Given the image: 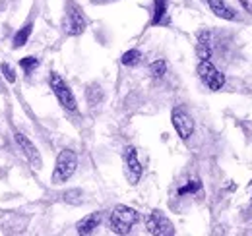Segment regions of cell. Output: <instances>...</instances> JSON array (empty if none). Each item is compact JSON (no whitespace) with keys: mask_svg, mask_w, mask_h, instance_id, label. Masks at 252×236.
<instances>
[{"mask_svg":"<svg viewBox=\"0 0 252 236\" xmlns=\"http://www.w3.org/2000/svg\"><path fill=\"white\" fill-rule=\"evenodd\" d=\"M138 221H140V215L136 209L128 206H117L109 217V227L115 235H128Z\"/></svg>","mask_w":252,"mask_h":236,"instance_id":"1","label":"cell"},{"mask_svg":"<svg viewBox=\"0 0 252 236\" xmlns=\"http://www.w3.org/2000/svg\"><path fill=\"white\" fill-rule=\"evenodd\" d=\"M146 231H148V235H154V236L175 235L173 223H171L161 211H152V213L146 217Z\"/></svg>","mask_w":252,"mask_h":236,"instance_id":"6","label":"cell"},{"mask_svg":"<svg viewBox=\"0 0 252 236\" xmlns=\"http://www.w3.org/2000/svg\"><path fill=\"white\" fill-rule=\"evenodd\" d=\"M140 60H142V53H140L138 49H130V51H126L125 55L121 57L123 66H128V68L138 66V64H140Z\"/></svg>","mask_w":252,"mask_h":236,"instance_id":"15","label":"cell"},{"mask_svg":"<svg viewBox=\"0 0 252 236\" xmlns=\"http://www.w3.org/2000/svg\"><path fill=\"white\" fill-rule=\"evenodd\" d=\"M241 2V6L247 10V12H251L252 14V0H239Z\"/></svg>","mask_w":252,"mask_h":236,"instance_id":"21","label":"cell"},{"mask_svg":"<svg viewBox=\"0 0 252 236\" xmlns=\"http://www.w3.org/2000/svg\"><path fill=\"white\" fill-rule=\"evenodd\" d=\"M198 76H200V80L212 89V91H218V89H221L225 86V76L221 74L210 60H200L198 62Z\"/></svg>","mask_w":252,"mask_h":236,"instance_id":"5","label":"cell"},{"mask_svg":"<svg viewBox=\"0 0 252 236\" xmlns=\"http://www.w3.org/2000/svg\"><path fill=\"white\" fill-rule=\"evenodd\" d=\"M196 53L200 60H210L214 55V35L210 31H200L198 33V45H196Z\"/></svg>","mask_w":252,"mask_h":236,"instance_id":"10","label":"cell"},{"mask_svg":"<svg viewBox=\"0 0 252 236\" xmlns=\"http://www.w3.org/2000/svg\"><path fill=\"white\" fill-rule=\"evenodd\" d=\"M148 72H150V76H152V78H156V80H159V78H163V76L167 74V62H165L163 59L154 60V62L150 64Z\"/></svg>","mask_w":252,"mask_h":236,"instance_id":"16","label":"cell"},{"mask_svg":"<svg viewBox=\"0 0 252 236\" xmlns=\"http://www.w3.org/2000/svg\"><path fill=\"white\" fill-rule=\"evenodd\" d=\"M123 157H125V175L128 178V182L130 184H138L140 178H142V163L138 159L136 148L128 146L125 149V153H123Z\"/></svg>","mask_w":252,"mask_h":236,"instance_id":"9","label":"cell"},{"mask_svg":"<svg viewBox=\"0 0 252 236\" xmlns=\"http://www.w3.org/2000/svg\"><path fill=\"white\" fill-rule=\"evenodd\" d=\"M78 169V155L72 151V149H63L57 157V163H55V171H53V177H51V182L53 184H64L66 180L74 177Z\"/></svg>","mask_w":252,"mask_h":236,"instance_id":"2","label":"cell"},{"mask_svg":"<svg viewBox=\"0 0 252 236\" xmlns=\"http://www.w3.org/2000/svg\"><path fill=\"white\" fill-rule=\"evenodd\" d=\"M0 89H2V86H0Z\"/></svg>","mask_w":252,"mask_h":236,"instance_id":"22","label":"cell"},{"mask_svg":"<svg viewBox=\"0 0 252 236\" xmlns=\"http://www.w3.org/2000/svg\"><path fill=\"white\" fill-rule=\"evenodd\" d=\"M0 70H2V76H4V80L12 86V84H16V80H18V76H16V70L8 64V62H2L0 64Z\"/></svg>","mask_w":252,"mask_h":236,"instance_id":"19","label":"cell"},{"mask_svg":"<svg viewBox=\"0 0 252 236\" xmlns=\"http://www.w3.org/2000/svg\"><path fill=\"white\" fill-rule=\"evenodd\" d=\"M101 221H103V215H101V211H95L92 215H88V217H84L78 225H76V233L78 235H92L95 229L101 225Z\"/></svg>","mask_w":252,"mask_h":236,"instance_id":"11","label":"cell"},{"mask_svg":"<svg viewBox=\"0 0 252 236\" xmlns=\"http://www.w3.org/2000/svg\"><path fill=\"white\" fill-rule=\"evenodd\" d=\"M208 4V8L221 20H237V14L233 8H229L223 0H204Z\"/></svg>","mask_w":252,"mask_h":236,"instance_id":"12","label":"cell"},{"mask_svg":"<svg viewBox=\"0 0 252 236\" xmlns=\"http://www.w3.org/2000/svg\"><path fill=\"white\" fill-rule=\"evenodd\" d=\"M251 186H252V182H251Z\"/></svg>","mask_w":252,"mask_h":236,"instance_id":"23","label":"cell"},{"mask_svg":"<svg viewBox=\"0 0 252 236\" xmlns=\"http://www.w3.org/2000/svg\"><path fill=\"white\" fill-rule=\"evenodd\" d=\"M80 194H82L80 190H72V192H66V194H64V200H66L68 204H76V202L80 204V200H74V196H80Z\"/></svg>","mask_w":252,"mask_h":236,"instance_id":"20","label":"cell"},{"mask_svg":"<svg viewBox=\"0 0 252 236\" xmlns=\"http://www.w3.org/2000/svg\"><path fill=\"white\" fill-rule=\"evenodd\" d=\"M49 86H51V89H53L55 97L59 99V103L63 105L66 111H72V113H74V111H78L76 97H74L72 89L68 88V84L61 78V74L51 72V76H49Z\"/></svg>","mask_w":252,"mask_h":236,"instance_id":"4","label":"cell"},{"mask_svg":"<svg viewBox=\"0 0 252 236\" xmlns=\"http://www.w3.org/2000/svg\"><path fill=\"white\" fill-rule=\"evenodd\" d=\"M32 31H33V24L32 22H28V24H24L20 30L16 31V35H14V39H12V47L14 49H22L28 41H30V37H32Z\"/></svg>","mask_w":252,"mask_h":236,"instance_id":"13","label":"cell"},{"mask_svg":"<svg viewBox=\"0 0 252 236\" xmlns=\"http://www.w3.org/2000/svg\"><path fill=\"white\" fill-rule=\"evenodd\" d=\"M39 64H41V60L37 59V57H24V59H20V68L24 70V74H33L39 68Z\"/></svg>","mask_w":252,"mask_h":236,"instance_id":"17","label":"cell"},{"mask_svg":"<svg viewBox=\"0 0 252 236\" xmlns=\"http://www.w3.org/2000/svg\"><path fill=\"white\" fill-rule=\"evenodd\" d=\"M167 0H154V16L150 26H161L167 24Z\"/></svg>","mask_w":252,"mask_h":236,"instance_id":"14","label":"cell"},{"mask_svg":"<svg viewBox=\"0 0 252 236\" xmlns=\"http://www.w3.org/2000/svg\"><path fill=\"white\" fill-rule=\"evenodd\" d=\"M14 140H16V144H18V148L22 149L24 157L30 161V165H32L35 171H41V167H43V159H41V155H39L37 148L33 146L32 140H30L24 132H20V130L14 132Z\"/></svg>","mask_w":252,"mask_h":236,"instance_id":"8","label":"cell"},{"mask_svg":"<svg viewBox=\"0 0 252 236\" xmlns=\"http://www.w3.org/2000/svg\"><path fill=\"white\" fill-rule=\"evenodd\" d=\"M63 28H64V33L70 35V37H78V35H82L86 31V28H88V18L84 16V12H82V8L78 4L70 2L66 6Z\"/></svg>","mask_w":252,"mask_h":236,"instance_id":"3","label":"cell"},{"mask_svg":"<svg viewBox=\"0 0 252 236\" xmlns=\"http://www.w3.org/2000/svg\"><path fill=\"white\" fill-rule=\"evenodd\" d=\"M171 122H173V128L177 130V134L181 136V140L187 142L190 136L194 134V118L190 117L183 107H175V109H173V113H171Z\"/></svg>","mask_w":252,"mask_h":236,"instance_id":"7","label":"cell"},{"mask_svg":"<svg viewBox=\"0 0 252 236\" xmlns=\"http://www.w3.org/2000/svg\"><path fill=\"white\" fill-rule=\"evenodd\" d=\"M200 188H202L200 180H189L185 186H181V188L177 190V194H179V196H189V194H196V192H200Z\"/></svg>","mask_w":252,"mask_h":236,"instance_id":"18","label":"cell"}]
</instances>
